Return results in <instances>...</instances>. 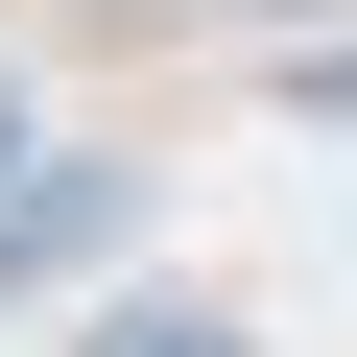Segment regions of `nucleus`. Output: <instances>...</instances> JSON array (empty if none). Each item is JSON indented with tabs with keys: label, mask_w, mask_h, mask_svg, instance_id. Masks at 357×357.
<instances>
[{
	"label": "nucleus",
	"mask_w": 357,
	"mask_h": 357,
	"mask_svg": "<svg viewBox=\"0 0 357 357\" xmlns=\"http://www.w3.org/2000/svg\"><path fill=\"white\" fill-rule=\"evenodd\" d=\"M119 167H0V286H72V262H119Z\"/></svg>",
	"instance_id": "obj_1"
},
{
	"label": "nucleus",
	"mask_w": 357,
	"mask_h": 357,
	"mask_svg": "<svg viewBox=\"0 0 357 357\" xmlns=\"http://www.w3.org/2000/svg\"><path fill=\"white\" fill-rule=\"evenodd\" d=\"M72 357H262V333H238V310H96Z\"/></svg>",
	"instance_id": "obj_2"
},
{
	"label": "nucleus",
	"mask_w": 357,
	"mask_h": 357,
	"mask_svg": "<svg viewBox=\"0 0 357 357\" xmlns=\"http://www.w3.org/2000/svg\"><path fill=\"white\" fill-rule=\"evenodd\" d=\"M0 167H24V96H0Z\"/></svg>",
	"instance_id": "obj_3"
}]
</instances>
